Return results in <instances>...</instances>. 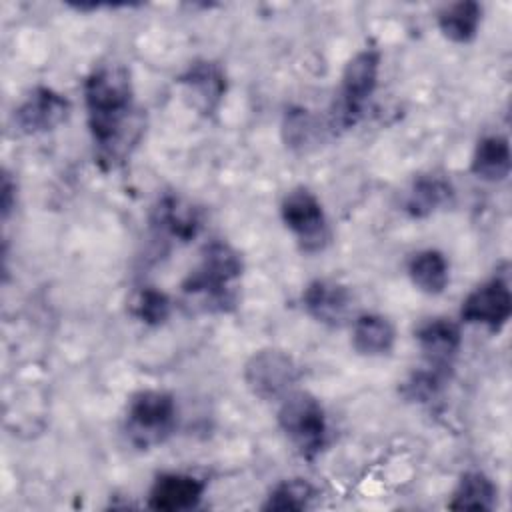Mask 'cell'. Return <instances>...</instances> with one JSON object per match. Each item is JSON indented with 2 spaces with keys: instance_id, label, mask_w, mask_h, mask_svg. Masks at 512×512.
<instances>
[{
  "instance_id": "6da1fadb",
  "label": "cell",
  "mask_w": 512,
  "mask_h": 512,
  "mask_svg": "<svg viewBox=\"0 0 512 512\" xmlns=\"http://www.w3.org/2000/svg\"><path fill=\"white\" fill-rule=\"evenodd\" d=\"M82 96L96 162L110 170L130 154L142 132L130 70L114 60L96 64L84 78Z\"/></svg>"
},
{
  "instance_id": "7a4b0ae2",
  "label": "cell",
  "mask_w": 512,
  "mask_h": 512,
  "mask_svg": "<svg viewBox=\"0 0 512 512\" xmlns=\"http://www.w3.org/2000/svg\"><path fill=\"white\" fill-rule=\"evenodd\" d=\"M244 272L240 252L226 240H210L200 262L182 280L184 296L198 300L206 312H228L236 304L234 284Z\"/></svg>"
},
{
  "instance_id": "3957f363",
  "label": "cell",
  "mask_w": 512,
  "mask_h": 512,
  "mask_svg": "<svg viewBox=\"0 0 512 512\" xmlns=\"http://www.w3.org/2000/svg\"><path fill=\"white\" fill-rule=\"evenodd\" d=\"M380 64L382 54L376 48H362L344 64L340 88L330 110L328 128L332 132L350 130L358 124L368 100L378 88Z\"/></svg>"
},
{
  "instance_id": "277c9868",
  "label": "cell",
  "mask_w": 512,
  "mask_h": 512,
  "mask_svg": "<svg viewBox=\"0 0 512 512\" xmlns=\"http://www.w3.org/2000/svg\"><path fill=\"white\" fill-rule=\"evenodd\" d=\"M178 424L176 398L158 388L138 390L130 396L124 416L128 442L138 450H150L164 444Z\"/></svg>"
},
{
  "instance_id": "5b68a950",
  "label": "cell",
  "mask_w": 512,
  "mask_h": 512,
  "mask_svg": "<svg viewBox=\"0 0 512 512\" xmlns=\"http://www.w3.org/2000/svg\"><path fill=\"white\" fill-rule=\"evenodd\" d=\"M276 422L294 450L308 462L328 446V418L320 400L306 390H292L280 400Z\"/></svg>"
},
{
  "instance_id": "8992f818",
  "label": "cell",
  "mask_w": 512,
  "mask_h": 512,
  "mask_svg": "<svg viewBox=\"0 0 512 512\" xmlns=\"http://www.w3.org/2000/svg\"><path fill=\"white\" fill-rule=\"evenodd\" d=\"M280 218L306 254H318L332 242V230L320 198L304 188H292L280 202Z\"/></svg>"
},
{
  "instance_id": "52a82bcc",
  "label": "cell",
  "mask_w": 512,
  "mask_h": 512,
  "mask_svg": "<svg viewBox=\"0 0 512 512\" xmlns=\"http://www.w3.org/2000/svg\"><path fill=\"white\" fill-rule=\"evenodd\" d=\"M242 378L252 396L272 402L282 400L302 378L298 362L280 348H260L244 364Z\"/></svg>"
},
{
  "instance_id": "ba28073f",
  "label": "cell",
  "mask_w": 512,
  "mask_h": 512,
  "mask_svg": "<svg viewBox=\"0 0 512 512\" xmlns=\"http://www.w3.org/2000/svg\"><path fill=\"white\" fill-rule=\"evenodd\" d=\"M512 316L510 284L502 276L478 284L460 306V322L484 326L488 332L498 334Z\"/></svg>"
},
{
  "instance_id": "9c48e42d",
  "label": "cell",
  "mask_w": 512,
  "mask_h": 512,
  "mask_svg": "<svg viewBox=\"0 0 512 512\" xmlns=\"http://www.w3.org/2000/svg\"><path fill=\"white\" fill-rule=\"evenodd\" d=\"M72 112L70 100L50 86H34L14 108L12 120L20 134L36 136L62 126Z\"/></svg>"
},
{
  "instance_id": "30bf717a",
  "label": "cell",
  "mask_w": 512,
  "mask_h": 512,
  "mask_svg": "<svg viewBox=\"0 0 512 512\" xmlns=\"http://www.w3.org/2000/svg\"><path fill=\"white\" fill-rule=\"evenodd\" d=\"M176 84L182 88L188 104L204 118H210L218 112L228 90V78L224 68L208 58H198L190 62L176 76Z\"/></svg>"
},
{
  "instance_id": "8fae6325",
  "label": "cell",
  "mask_w": 512,
  "mask_h": 512,
  "mask_svg": "<svg viewBox=\"0 0 512 512\" xmlns=\"http://www.w3.org/2000/svg\"><path fill=\"white\" fill-rule=\"evenodd\" d=\"M302 308L314 322L340 328L352 318L354 296L342 282L316 278L302 290Z\"/></svg>"
},
{
  "instance_id": "7c38bea8",
  "label": "cell",
  "mask_w": 512,
  "mask_h": 512,
  "mask_svg": "<svg viewBox=\"0 0 512 512\" xmlns=\"http://www.w3.org/2000/svg\"><path fill=\"white\" fill-rule=\"evenodd\" d=\"M206 482L186 472H162L148 490V508L158 512H188L200 506Z\"/></svg>"
},
{
  "instance_id": "4fadbf2b",
  "label": "cell",
  "mask_w": 512,
  "mask_h": 512,
  "mask_svg": "<svg viewBox=\"0 0 512 512\" xmlns=\"http://www.w3.org/2000/svg\"><path fill=\"white\" fill-rule=\"evenodd\" d=\"M150 222L158 234L174 242L188 244L202 230V212L196 204L178 194H164L154 204Z\"/></svg>"
},
{
  "instance_id": "5bb4252c",
  "label": "cell",
  "mask_w": 512,
  "mask_h": 512,
  "mask_svg": "<svg viewBox=\"0 0 512 512\" xmlns=\"http://www.w3.org/2000/svg\"><path fill=\"white\" fill-rule=\"evenodd\" d=\"M414 338L426 364L432 366L452 368V360L462 348L460 324L444 316L428 318L418 324V328L414 330Z\"/></svg>"
},
{
  "instance_id": "9a60e30c",
  "label": "cell",
  "mask_w": 512,
  "mask_h": 512,
  "mask_svg": "<svg viewBox=\"0 0 512 512\" xmlns=\"http://www.w3.org/2000/svg\"><path fill=\"white\" fill-rule=\"evenodd\" d=\"M452 200L454 186L446 176L420 174L410 184L402 202V210L414 220H424L450 206Z\"/></svg>"
},
{
  "instance_id": "2e32d148",
  "label": "cell",
  "mask_w": 512,
  "mask_h": 512,
  "mask_svg": "<svg viewBox=\"0 0 512 512\" xmlns=\"http://www.w3.org/2000/svg\"><path fill=\"white\" fill-rule=\"evenodd\" d=\"M512 170V152L510 142L502 134H486L482 136L470 158V172L490 184L504 182Z\"/></svg>"
},
{
  "instance_id": "e0dca14e",
  "label": "cell",
  "mask_w": 512,
  "mask_h": 512,
  "mask_svg": "<svg viewBox=\"0 0 512 512\" xmlns=\"http://www.w3.org/2000/svg\"><path fill=\"white\" fill-rule=\"evenodd\" d=\"M350 344L356 354L378 358L386 356L394 350L396 330L394 324L376 312L358 314L352 322V338Z\"/></svg>"
},
{
  "instance_id": "ac0fdd59",
  "label": "cell",
  "mask_w": 512,
  "mask_h": 512,
  "mask_svg": "<svg viewBox=\"0 0 512 512\" xmlns=\"http://www.w3.org/2000/svg\"><path fill=\"white\" fill-rule=\"evenodd\" d=\"M436 24L442 36L454 44H470L482 24V4L476 0H458L446 4L436 14Z\"/></svg>"
},
{
  "instance_id": "d6986e66",
  "label": "cell",
  "mask_w": 512,
  "mask_h": 512,
  "mask_svg": "<svg viewBox=\"0 0 512 512\" xmlns=\"http://www.w3.org/2000/svg\"><path fill=\"white\" fill-rule=\"evenodd\" d=\"M410 282L428 296L442 294L450 284V264L444 252L424 248L410 256L406 266Z\"/></svg>"
},
{
  "instance_id": "ffe728a7",
  "label": "cell",
  "mask_w": 512,
  "mask_h": 512,
  "mask_svg": "<svg viewBox=\"0 0 512 512\" xmlns=\"http://www.w3.org/2000/svg\"><path fill=\"white\" fill-rule=\"evenodd\" d=\"M498 488L490 476L480 470H468L460 476L450 500V510H474L486 512L496 506Z\"/></svg>"
},
{
  "instance_id": "44dd1931",
  "label": "cell",
  "mask_w": 512,
  "mask_h": 512,
  "mask_svg": "<svg viewBox=\"0 0 512 512\" xmlns=\"http://www.w3.org/2000/svg\"><path fill=\"white\" fill-rule=\"evenodd\" d=\"M322 122L304 106H290L282 118V140L286 148L306 152L322 140Z\"/></svg>"
},
{
  "instance_id": "7402d4cb",
  "label": "cell",
  "mask_w": 512,
  "mask_h": 512,
  "mask_svg": "<svg viewBox=\"0 0 512 512\" xmlns=\"http://www.w3.org/2000/svg\"><path fill=\"white\" fill-rule=\"evenodd\" d=\"M318 492L304 478H286L280 480L266 496L260 506L266 512H300L314 506Z\"/></svg>"
},
{
  "instance_id": "603a6c76",
  "label": "cell",
  "mask_w": 512,
  "mask_h": 512,
  "mask_svg": "<svg viewBox=\"0 0 512 512\" xmlns=\"http://www.w3.org/2000/svg\"><path fill=\"white\" fill-rule=\"evenodd\" d=\"M128 314L144 326H162L172 314L170 296L156 286L138 288L128 300Z\"/></svg>"
},
{
  "instance_id": "cb8c5ba5",
  "label": "cell",
  "mask_w": 512,
  "mask_h": 512,
  "mask_svg": "<svg viewBox=\"0 0 512 512\" xmlns=\"http://www.w3.org/2000/svg\"><path fill=\"white\" fill-rule=\"evenodd\" d=\"M450 380V368L446 366H432L426 364L420 370H414L404 382H402V396L410 402H418V404H426L436 400L442 390L446 388Z\"/></svg>"
},
{
  "instance_id": "d4e9b609",
  "label": "cell",
  "mask_w": 512,
  "mask_h": 512,
  "mask_svg": "<svg viewBox=\"0 0 512 512\" xmlns=\"http://www.w3.org/2000/svg\"><path fill=\"white\" fill-rule=\"evenodd\" d=\"M16 206V180L8 170L2 172V182H0V214L2 220H8Z\"/></svg>"
}]
</instances>
